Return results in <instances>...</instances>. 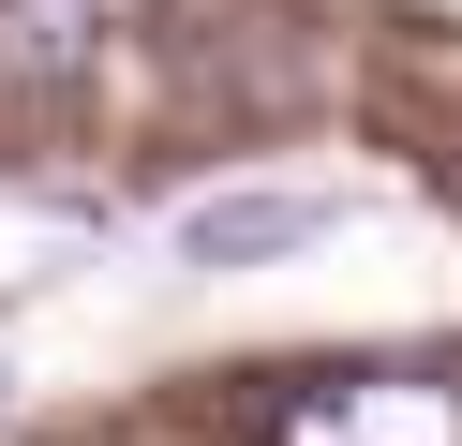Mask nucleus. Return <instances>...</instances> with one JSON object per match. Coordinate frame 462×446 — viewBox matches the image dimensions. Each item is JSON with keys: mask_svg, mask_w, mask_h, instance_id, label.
Returning a JSON list of instances; mask_svg holds the SVG:
<instances>
[{"mask_svg": "<svg viewBox=\"0 0 462 446\" xmlns=\"http://www.w3.org/2000/svg\"><path fill=\"white\" fill-rule=\"evenodd\" d=\"M269 446H462V387L448 372H313L269 416Z\"/></svg>", "mask_w": 462, "mask_h": 446, "instance_id": "1", "label": "nucleus"}, {"mask_svg": "<svg viewBox=\"0 0 462 446\" xmlns=\"http://www.w3.org/2000/svg\"><path fill=\"white\" fill-rule=\"evenodd\" d=\"M328 223L343 208L299 194V178H283V194H209V208H180V268H269V253H313Z\"/></svg>", "mask_w": 462, "mask_h": 446, "instance_id": "2", "label": "nucleus"}, {"mask_svg": "<svg viewBox=\"0 0 462 446\" xmlns=\"http://www.w3.org/2000/svg\"><path fill=\"white\" fill-rule=\"evenodd\" d=\"M90 59H105L90 0H0V89H75Z\"/></svg>", "mask_w": 462, "mask_h": 446, "instance_id": "3", "label": "nucleus"}, {"mask_svg": "<svg viewBox=\"0 0 462 446\" xmlns=\"http://www.w3.org/2000/svg\"><path fill=\"white\" fill-rule=\"evenodd\" d=\"M0 432H15V372H0Z\"/></svg>", "mask_w": 462, "mask_h": 446, "instance_id": "4", "label": "nucleus"}]
</instances>
